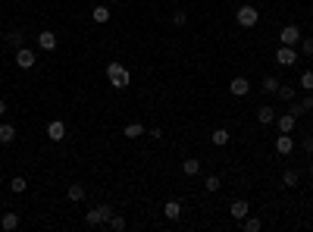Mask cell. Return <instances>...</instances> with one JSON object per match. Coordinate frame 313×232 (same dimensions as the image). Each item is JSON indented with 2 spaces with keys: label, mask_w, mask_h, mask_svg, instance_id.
Listing matches in <instances>:
<instances>
[{
  "label": "cell",
  "mask_w": 313,
  "mask_h": 232,
  "mask_svg": "<svg viewBox=\"0 0 313 232\" xmlns=\"http://www.w3.org/2000/svg\"><path fill=\"white\" fill-rule=\"evenodd\" d=\"M107 82H110V88L122 91V88H129V85H132V72L125 69V63L113 60V63H107Z\"/></svg>",
  "instance_id": "1"
},
{
  "label": "cell",
  "mask_w": 313,
  "mask_h": 232,
  "mask_svg": "<svg viewBox=\"0 0 313 232\" xmlns=\"http://www.w3.org/2000/svg\"><path fill=\"white\" fill-rule=\"evenodd\" d=\"M235 22L241 28H254L260 22V10L257 6H251V4H241L238 10H235Z\"/></svg>",
  "instance_id": "2"
},
{
  "label": "cell",
  "mask_w": 313,
  "mask_h": 232,
  "mask_svg": "<svg viewBox=\"0 0 313 232\" xmlns=\"http://www.w3.org/2000/svg\"><path fill=\"white\" fill-rule=\"evenodd\" d=\"M110 216H113V207L97 204V207H91V210L85 214V223H88V226H107Z\"/></svg>",
  "instance_id": "3"
},
{
  "label": "cell",
  "mask_w": 313,
  "mask_h": 232,
  "mask_svg": "<svg viewBox=\"0 0 313 232\" xmlns=\"http://www.w3.org/2000/svg\"><path fill=\"white\" fill-rule=\"evenodd\" d=\"M276 63H279V66H295V63H298L295 48H288V44H279V50H276Z\"/></svg>",
  "instance_id": "4"
},
{
  "label": "cell",
  "mask_w": 313,
  "mask_h": 232,
  "mask_svg": "<svg viewBox=\"0 0 313 232\" xmlns=\"http://www.w3.org/2000/svg\"><path fill=\"white\" fill-rule=\"evenodd\" d=\"M295 150V138L288 135V132H279V138H276V154L279 157H288Z\"/></svg>",
  "instance_id": "5"
},
{
  "label": "cell",
  "mask_w": 313,
  "mask_h": 232,
  "mask_svg": "<svg viewBox=\"0 0 313 232\" xmlns=\"http://www.w3.org/2000/svg\"><path fill=\"white\" fill-rule=\"evenodd\" d=\"M279 41L288 44V48H295V44H301V28H298V26H282Z\"/></svg>",
  "instance_id": "6"
},
{
  "label": "cell",
  "mask_w": 313,
  "mask_h": 232,
  "mask_svg": "<svg viewBox=\"0 0 313 232\" xmlns=\"http://www.w3.org/2000/svg\"><path fill=\"white\" fill-rule=\"evenodd\" d=\"M34 63H38V56H34L31 48H19V50H16V66H19V69H31Z\"/></svg>",
  "instance_id": "7"
},
{
  "label": "cell",
  "mask_w": 313,
  "mask_h": 232,
  "mask_svg": "<svg viewBox=\"0 0 313 232\" xmlns=\"http://www.w3.org/2000/svg\"><path fill=\"white\" fill-rule=\"evenodd\" d=\"M47 138H50V142H63V138H66V122L63 120H50L47 122Z\"/></svg>",
  "instance_id": "8"
},
{
  "label": "cell",
  "mask_w": 313,
  "mask_h": 232,
  "mask_svg": "<svg viewBox=\"0 0 313 232\" xmlns=\"http://www.w3.org/2000/svg\"><path fill=\"white\" fill-rule=\"evenodd\" d=\"M229 91H232V94H235V98H245L248 91H251V82H248L245 76H235V78H232V82H229Z\"/></svg>",
  "instance_id": "9"
},
{
  "label": "cell",
  "mask_w": 313,
  "mask_h": 232,
  "mask_svg": "<svg viewBox=\"0 0 313 232\" xmlns=\"http://www.w3.org/2000/svg\"><path fill=\"white\" fill-rule=\"evenodd\" d=\"M38 48H41V50H56V32L44 28V32L38 34Z\"/></svg>",
  "instance_id": "10"
},
{
  "label": "cell",
  "mask_w": 313,
  "mask_h": 232,
  "mask_svg": "<svg viewBox=\"0 0 313 232\" xmlns=\"http://www.w3.org/2000/svg\"><path fill=\"white\" fill-rule=\"evenodd\" d=\"M276 126H279V132H288V135H292V132H295V126H298V116L282 113V116H276Z\"/></svg>",
  "instance_id": "11"
},
{
  "label": "cell",
  "mask_w": 313,
  "mask_h": 232,
  "mask_svg": "<svg viewBox=\"0 0 313 232\" xmlns=\"http://www.w3.org/2000/svg\"><path fill=\"white\" fill-rule=\"evenodd\" d=\"M229 210H232V220H238V223H241V220H245V216H248V210H251V204H248L245 198H238V201H232V207H229Z\"/></svg>",
  "instance_id": "12"
},
{
  "label": "cell",
  "mask_w": 313,
  "mask_h": 232,
  "mask_svg": "<svg viewBox=\"0 0 313 232\" xmlns=\"http://www.w3.org/2000/svg\"><path fill=\"white\" fill-rule=\"evenodd\" d=\"M13 142H16V126L0 122V144H13Z\"/></svg>",
  "instance_id": "13"
},
{
  "label": "cell",
  "mask_w": 313,
  "mask_h": 232,
  "mask_svg": "<svg viewBox=\"0 0 313 232\" xmlns=\"http://www.w3.org/2000/svg\"><path fill=\"white\" fill-rule=\"evenodd\" d=\"M110 16H113V10H110L107 4H100V6H94V10H91V19H94L97 26H103V22H110Z\"/></svg>",
  "instance_id": "14"
},
{
  "label": "cell",
  "mask_w": 313,
  "mask_h": 232,
  "mask_svg": "<svg viewBox=\"0 0 313 232\" xmlns=\"http://www.w3.org/2000/svg\"><path fill=\"white\" fill-rule=\"evenodd\" d=\"M19 223H22L19 214L6 210V214H3V220H0V229H3V232H13V229H19Z\"/></svg>",
  "instance_id": "15"
},
{
  "label": "cell",
  "mask_w": 313,
  "mask_h": 232,
  "mask_svg": "<svg viewBox=\"0 0 313 232\" xmlns=\"http://www.w3.org/2000/svg\"><path fill=\"white\" fill-rule=\"evenodd\" d=\"M6 44H9V48H13V50L25 48V32H22V28H13V32L6 34Z\"/></svg>",
  "instance_id": "16"
},
{
  "label": "cell",
  "mask_w": 313,
  "mask_h": 232,
  "mask_svg": "<svg viewBox=\"0 0 313 232\" xmlns=\"http://www.w3.org/2000/svg\"><path fill=\"white\" fill-rule=\"evenodd\" d=\"M163 216H166V220H182V204H179L176 198L166 201V204H163Z\"/></svg>",
  "instance_id": "17"
},
{
  "label": "cell",
  "mask_w": 313,
  "mask_h": 232,
  "mask_svg": "<svg viewBox=\"0 0 313 232\" xmlns=\"http://www.w3.org/2000/svg\"><path fill=\"white\" fill-rule=\"evenodd\" d=\"M66 198L72 201V204H82V201H85V185H78V182L69 185V188H66Z\"/></svg>",
  "instance_id": "18"
},
{
  "label": "cell",
  "mask_w": 313,
  "mask_h": 232,
  "mask_svg": "<svg viewBox=\"0 0 313 232\" xmlns=\"http://www.w3.org/2000/svg\"><path fill=\"white\" fill-rule=\"evenodd\" d=\"M257 122L260 126H273L276 122V110L273 107H257Z\"/></svg>",
  "instance_id": "19"
},
{
  "label": "cell",
  "mask_w": 313,
  "mask_h": 232,
  "mask_svg": "<svg viewBox=\"0 0 313 232\" xmlns=\"http://www.w3.org/2000/svg\"><path fill=\"white\" fill-rule=\"evenodd\" d=\"M182 172H185V176H198V172H201V160L198 157L182 160Z\"/></svg>",
  "instance_id": "20"
},
{
  "label": "cell",
  "mask_w": 313,
  "mask_h": 232,
  "mask_svg": "<svg viewBox=\"0 0 313 232\" xmlns=\"http://www.w3.org/2000/svg\"><path fill=\"white\" fill-rule=\"evenodd\" d=\"M229 129H223V126H219V129H213V135H210V142L216 144V148H223V144H229Z\"/></svg>",
  "instance_id": "21"
},
{
  "label": "cell",
  "mask_w": 313,
  "mask_h": 232,
  "mask_svg": "<svg viewBox=\"0 0 313 232\" xmlns=\"http://www.w3.org/2000/svg\"><path fill=\"white\" fill-rule=\"evenodd\" d=\"M279 78H276V76H266L263 78V82H260V91H266V94H276V91H279Z\"/></svg>",
  "instance_id": "22"
},
{
  "label": "cell",
  "mask_w": 313,
  "mask_h": 232,
  "mask_svg": "<svg viewBox=\"0 0 313 232\" xmlns=\"http://www.w3.org/2000/svg\"><path fill=\"white\" fill-rule=\"evenodd\" d=\"M298 182H301V172L298 170H285L282 172V185H285V188H295Z\"/></svg>",
  "instance_id": "23"
},
{
  "label": "cell",
  "mask_w": 313,
  "mask_h": 232,
  "mask_svg": "<svg viewBox=\"0 0 313 232\" xmlns=\"http://www.w3.org/2000/svg\"><path fill=\"white\" fill-rule=\"evenodd\" d=\"M241 229H245V232H260L263 223H260V216H245V220H241Z\"/></svg>",
  "instance_id": "24"
},
{
  "label": "cell",
  "mask_w": 313,
  "mask_h": 232,
  "mask_svg": "<svg viewBox=\"0 0 313 232\" xmlns=\"http://www.w3.org/2000/svg\"><path fill=\"white\" fill-rule=\"evenodd\" d=\"M122 135H125V138H141V135H144V126H141V122H129V126L122 129Z\"/></svg>",
  "instance_id": "25"
},
{
  "label": "cell",
  "mask_w": 313,
  "mask_h": 232,
  "mask_svg": "<svg viewBox=\"0 0 313 232\" xmlns=\"http://www.w3.org/2000/svg\"><path fill=\"white\" fill-rule=\"evenodd\" d=\"M28 188V182H25V176H13L9 179V192H16V194H22Z\"/></svg>",
  "instance_id": "26"
},
{
  "label": "cell",
  "mask_w": 313,
  "mask_h": 232,
  "mask_svg": "<svg viewBox=\"0 0 313 232\" xmlns=\"http://www.w3.org/2000/svg\"><path fill=\"white\" fill-rule=\"evenodd\" d=\"M276 98H282L285 104H292V100H295V88H292V85H279V91H276Z\"/></svg>",
  "instance_id": "27"
},
{
  "label": "cell",
  "mask_w": 313,
  "mask_h": 232,
  "mask_svg": "<svg viewBox=\"0 0 313 232\" xmlns=\"http://www.w3.org/2000/svg\"><path fill=\"white\" fill-rule=\"evenodd\" d=\"M107 226H110L113 232H122V229H125V216H119V214H113V216H110V223H107Z\"/></svg>",
  "instance_id": "28"
},
{
  "label": "cell",
  "mask_w": 313,
  "mask_h": 232,
  "mask_svg": "<svg viewBox=\"0 0 313 232\" xmlns=\"http://www.w3.org/2000/svg\"><path fill=\"white\" fill-rule=\"evenodd\" d=\"M298 85L304 88V91H313V72L307 69V72H301V78H298Z\"/></svg>",
  "instance_id": "29"
},
{
  "label": "cell",
  "mask_w": 313,
  "mask_h": 232,
  "mask_svg": "<svg viewBox=\"0 0 313 232\" xmlns=\"http://www.w3.org/2000/svg\"><path fill=\"white\" fill-rule=\"evenodd\" d=\"M288 113H292V116H298V120H301V116H304L307 110H304V104H301V100H292V104H288Z\"/></svg>",
  "instance_id": "30"
},
{
  "label": "cell",
  "mask_w": 313,
  "mask_h": 232,
  "mask_svg": "<svg viewBox=\"0 0 313 232\" xmlns=\"http://www.w3.org/2000/svg\"><path fill=\"white\" fill-rule=\"evenodd\" d=\"M301 54H304V56H313V38H301Z\"/></svg>",
  "instance_id": "31"
},
{
  "label": "cell",
  "mask_w": 313,
  "mask_h": 232,
  "mask_svg": "<svg viewBox=\"0 0 313 232\" xmlns=\"http://www.w3.org/2000/svg\"><path fill=\"white\" fill-rule=\"evenodd\" d=\"M185 22H188V13H185V10H176V13H172V26H185Z\"/></svg>",
  "instance_id": "32"
},
{
  "label": "cell",
  "mask_w": 313,
  "mask_h": 232,
  "mask_svg": "<svg viewBox=\"0 0 313 232\" xmlns=\"http://www.w3.org/2000/svg\"><path fill=\"white\" fill-rule=\"evenodd\" d=\"M219 188H223L219 176H207V192H219Z\"/></svg>",
  "instance_id": "33"
},
{
  "label": "cell",
  "mask_w": 313,
  "mask_h": 232,
  "mask_svg": "<svg viewBox=\"0 0 313 232\" xmlns=\"http://www.w3.org/2000/svg\"><path fill=\"white\" fill-rule=\"evenodd\" d=\"M301 150H304L307 157H313V135H307L304 142H301Z\"/></svg>",
  "instance_id": "34"
},
{
  "label": "cell",
  "mask_w": 313,
  "mask_h": 232,
  "mask_svg": "<svg viewBox=\"0 0 313 232\" xmlns=\"http://www.w3.org/2000/svg\"><path fill=\"white\" fill-rule=\"evenodd\" d=\"M301 104H304V110H307V113L313 110V94H310V91H307V94H304V98H301Z\"/></svg>",
  "instance_id": "35"
},
{
  "label": "cell",
  "mask_w": 313,
  "mask_h": 232,
  "mask_svg": "<svg viewBox=\"0 0 313 232\" xmlns=\"http://www.w3.org/2000/svg\"><path fill=\"white\" fill-rule=\"evenodd\" d=\"M3 113H6V100H3V98H0V116H3Z\"/></svg>",
  "instance_id": "36"
},
{
  "label": "cell",
  "mask_w": 313,
  "mask_h": 232,
  "mask_svg": "<svg viewBox=\"0 0 313 232\" xmlns=\"http://www.w3.org/2000/svg\"><path fill=\"white\" fill-rule=\"evenodd\" d=\"M310 176H313V160H310Z\"/></svg>",
  "instance_id": "37"
},
{
  "label": "cell",
  "mask_w": 313,
  "mask_h": 232,
  "mask_svg": "<svg viewBox=\"0 0 313 232\" xmlns=\"http://www.w3.org/2000/svg\"><path fill=\"white\" fill-rule=\"evenodd\" d=\"M107 4H119V0H107Z\"/></svg>",
  "instance_id": "38"
}]
</instances>
